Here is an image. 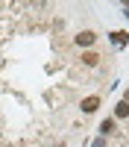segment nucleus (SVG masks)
I'll list each match as a JSON object with an SVG mask.
<instances>
[{"mask_svg":"<svg viewBox=\"0 0 129 147\" xmlns=\"http://www.w3.org/2000/svg\"><path fill=\"white\" fill-rule=\"evenodd\" d=\"M94 41H97V35H94L91 30H82V32L76 35V44H79V47H91Z\"/></svg>","mask_w":129,"mask_h":147,"instance_id":"nucleus-1","label":"nucleus"},{"mask_svg":"<svg viewBox=\"0 0 129 147\" xmlns=\"http://www.w3.org/2000/svg\"><path fill=\"white\" fill-rule=\"evenodd\" d=\"M97 106H100V97H85L82 100V112L91 115V112H97Z\"/></svg>","mask_w":129,"mask_h":147,"instance_id":"nucleus-2","label":"nucleus"},{"mask_svg":"<svg viewBox=\"0 0 129 147\" xmlns=\"http://www.w3.org/2000/svg\"><path fill=\"white\" fill-rule=\"evenodd\" d=\"M112 44H117V47H123V44H129V32H123V30H117V32H112Z\"/></svg>","mask_w":129,"mask_h":147,"instance_id":"nucleus-3","label":"nucleus"},{"mask_svg":"<svg viewBox=\"0 0 129 147\" xmlns=\"http://www.w3.org/2000/svg\"><path fill=\"white\" fill-rule=\"evenodd\" d=\"M109 132H114V118H106L103 124H100V136H103V138L109 136Z\"/></svg>","mask_w":129,"mask_h":147,"instance_id":"nucleus-4","label":"nucleus"},{"mask_svg":"<svg viewBox=\"0 0 129 147\" xmlns=\"http://www.w3.org/2000/svg\"><path fill=\"white\" fill-rule=\"evenodd\" d=\"M82 62H85L88 68H94V65H97V62H100V56H97V53H94V50H88V53H82Z\"/></svg>","mask_w":129,"mask_h":147,"instance_id":"nucleus-5","label":"nucleus"},{"mask_svg":"<svg viewBox=\"0 0 129 147\" xmlns=\"http://www.w3.org/2000/svg\"><path fill=\"white\" fill-rule=\"evenodd\" d=\"M129 115V103H117V109H114V118H126Z\"/></svg>","mask_w":129,"mask_h":147,"instance_id":"nucleus-6","label":"nucleus"},{"mask_svg":"<svg viewBox=\"0 0 129 147\" xmlns=\"http://www.w3.org/2000/svg\"><path fill=\"white\" fill-rule=\"evenodd\" d=\"M91 147H106V138H97V141H94Z\"/></svg>","mask_w":129,"mask_h":147,"instance_id":"nucleus-7","label":"nucleus"},{"mask_svg":"<svg viewBox=\"0 0 129 147\" xmlns=\"http://www.w3.org/2000/svg\"><path fill=\"white\" fill-rule=\"evenodd\" d=\"M123 103H129V88H126V94H123Z\"/></svg>","mask_w":129,"mask_h":147,"instance_id":"nucleus-8","label":"nucleus"},{"mask_svg":"<svg viewBox=\"0 0 129 147\" xmlns=\"http://www.w3.org/2000/svg\"><path fill=\"white\" fill-rule=\"evenodd\" d=\"M123 15H126V18H129V3H126V6H123Z\"/></svg>","mask_w":129,"mask_h":147,"instance_id":"nucleus-9","label":"nucleus"}]
</instances>
